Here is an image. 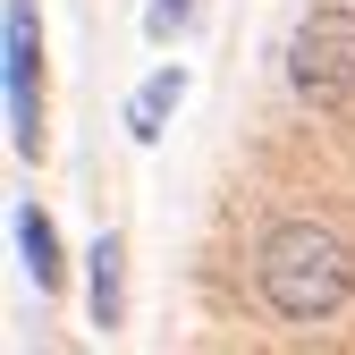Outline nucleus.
Here are the masks:
<instances>
[{
	"instance_id": "nucleus-2",
	"label": "nucleus",
	"mask_w": 355,
	"mask_h": 355,
	"mask_svg": "<svg viewBox=\"0 0 355 355\" xmlns=\"http://www.w3.org/2000/svg\"><path fill=\"white\" fill-rule=\"evenodd\" d=\"M288 94L313 119H355V9L313 0L288 34Z\"/></svg>"
},
{
	"instance_id": "nucleus-7",
	"label": "nucleus",
	"mask_w": 355,
	"mask_h": 355,
	"mask_svg": "<svg viewBox=\"0 0 355 355\" xmlns=\"http://www.w3.org/2000/svg\"><path fill=\"white\" fill-rule=\"evenodd\" d=\"M187 17H195V0H153V9H144V34L169 42V34H187Z\"/></svg>"
},
{
	"instance_id": "nucleus-3",
	"label": "nucleus",
	"mask_w": 355,
	"mask_h": 355,
	"mask_svg": "<svg viewBox=\"0 0 355 355\" xmlns=\"http://www.w3.org/2000/svg\"><path fill=\"white\" fill-rule=\"evenodd\" d=\"M0 102H9V153L42 161V17H34V0L0 9Z\"/></svg>"
},
{
	"instance_id": "nucleus-4",
	"label": "nucleus",
	"mask_w": 355,
	"mask_h": 355,
	"mask_svg": "<svg viewBox=\"0 0 355 355\" xmlns=\"http://www.w3.org/2000/svg\"><path fill=\"white\" fill-rule=\"evenodd\" d=\"M85 313H94V330L127 322V237L119 229H94V245H85Z\"/></svg>"
},
{
	"instance_id": "nucleus-6",
	"label": "nucleus",
	"mask_w": 355,
	"mask_h": 355,
	"mask_svg": "<svg viewBox=\"0 0 355 355\" xmlns=\"http://www.w3.org/2000/svg\"><path fill=\"white\" fill-rule=\"evenodd\" d=\"M17 262H26V279H34V296H51L60 288V229H51V211L42 203H17Z\"/></svg>"
},
{
	"instance_id": "nucleus-1",
	"label": "nucleus",
	"mask_w": 355,
	"mask_h": 355,
	"mask_svg": "<svg viewBox=\"0 0 355 355\" xmlns=\"http://www.w3.org/2000/svg\"><path fill=\"white\" fill-rule=\"evenodd\" d=\"M254 296L271 304V322L288 330H313L330 313H347L355 296V254L338 229H322V220H271V229L254 237Z\"/></svg>"
},
{
	"instance_id": "nucleus-5",
	"label": "nucleus",
	"mask_w": 355,
	"mask_h": 355,
	"mask_svg": "<svg viewBox=\"0 0 355 355\" xmlns=\"http://www.w3.org/2000/svg\"><path fill=\"white\" fill-rule=\"evenodd\" d=\"M178 102H187V68H153L144 85H136V102H127V136H136V144H161V127L178 119Z\"/></svg>"
}]
</instances>
